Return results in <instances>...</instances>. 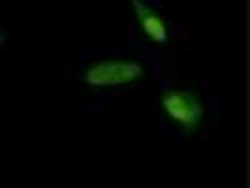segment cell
Returning a JSON list of instances; mask_svg holds the SVG:
<instances>
[{
  "instance_id": "cell-1",
  "label": "cell",
  "mask_w": 250,
  "mask_h": 188,
  "mask_svg": "<svg viewBox=\"0 0 250 188\" xmlns=\"http://www.w3.org/2000/svg\"><path fill=\"white\" fill-rule=\"evenodd\" d=\"M143 75L145 68L138 61L107 59L90 64L83 74V81L92 88H109L136 83Z\"/></svg>"
},
{
  "instance_id": "cell-2",
  "label": "cell",
  "mask_w": 250,
  "mask_h": 188,
  "mask_svg": "<svg viewBox=\"0 0 250 188\" xmlns=\"http://www.w3.org/2000/svg\"><path fill=\"white\" fill-rule=\"evenodd\" d=\"M162 109L167 119L187 132H194L205 117L203 102L190 90H166L162 94Z\"/></svg>"
},
{
  "instance_id": "cell-3",
  "label": "cell",
  "mask_w": 250,
  "mask_h": 188,
  "mask_svg": "<svg viewBox=\"0 0 250 188\" xmlns=\"http://www.w3.org/2000/svg\"><path fill=\"white\" fill-rule=\"evenodd\" d=\"M132 8L143 34L149 40L156 43H166L169 40V28L166 19L156 10H152L145 0H132Z\"/></svg>"
},
{
  "instance_id": "cell-4",
  "label": "cell",
  "mask_w": 250,
  "mask_h": 188,
  "mask_svg": "<svg viewBox=\"0 0 250 188\" xmlns=\"http://www.w3.org/2000/svg\"><path fill=\"white\" fill-rule=\"evenodd\" d=\"M2 43H6V32L4 30H0V45Z\"/></svg>"
}]
</instances>
